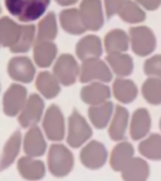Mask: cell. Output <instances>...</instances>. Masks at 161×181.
Wrapping results in <instances>:
<instances>
[{"mask_svg": "<svg viewBox=\"0 0 161 181\" xmlns=\"http://www.w3.org/2000/svg\"><path fill=\"white\" fill-rule=\"evenodd\" d=\"M78 10L86 30L98 32L103 28L106 14L102 0H80Z\"/></svg>", "mask_w": 161, "mask_h": 181, "instance_id": "cell-11", "label": "cell"}, {"mask_svg": "<svg viewBox=\"0 0 161 181\" xmlns=\"http://www.w3.org/2000/svg\"><path fill=\"white\" fill-rule=\"evenodd\" d=\"M0 14H1V5H0Z\"/></svg>", "mask_w": 161, "mask_h": 181, "instance_id": "cell-40", "label": "cell"}, {"mask_svg": "<svg viewBox=\"0 0 161 181\" xmlns=\"http://www.w3.org/2000/svg\"><path fill=\"white\" fill-rule=\"evenodd\" d=\"M42 130L47 140L52 142H62L66 138L67 121L59 106L50 105L45 108L42 119Z\"/></svg>", "mask_w": 161, "mask_h": 181, "instance_id": "cell-4", "label": "cell"}, {"mask_svg": "<svg viewBox=\"0 0 161 181\" xmlns=\"http://www.w3.org/2000/svg\"><path fill=\"white\" fill-rule=\"evenodd\" d=\"M93 136V130L89 121L84 118L77 109H73L67 119L66 142L71 148H80Z\"/></svg>", "mask_w": 161, "mask_h": 181, "instance_id": "cell-3", "label": "cell"}, {"mask_svg": "<svg viewBox=\"0 0 161 181\" xmlns=\"http://www.w3.org/2000/svg\"><path fill=\"white\" fill-rule=\"evenodd\" d=\"M146 11H155L161 6V0H135Z\"/></svg>", "mask_w": 161, "mask_h": 181, "instance_id": "cell-37", "label": "cell"}, {"mask_svg": "<svg viewBox=\"0 0 161 181\" xmlns=\"http://www.w3.org/2000/svg\"><path fill=\"white\" fill-rule=\"evenodd\" d=\"M130 48L137 57H149L157 48V38L146 25H132L128 30Z\"/></svg>", "mask_w": 161, "mask_h": 181, "instance_id": "cell-5", "label": "cell"}, {"mask_svg": "<svg viewBox=\"0 0 161 181\" xmlns=\"http://www.w3.org/2000/svg\"><path fill=\"white\" fill-rule=\"evenodd\" d=\"M22 145H23V135L19 130H16L10 135V137L4 144L1 156H0V172L8 170L13 164L16 162L20 151H22Z\"/></svg>", "mask_w": 161, "mask_h": 181, "instance_id": "cell-18", "label": "cell"}, {"mask_svg": "<svg viewBox=\"0 0 161 181\" xmlns=\"http://www.w3.org/2000/svg\"><path fill=\"white\" fill-rule=\"evenodd\" d=\"M44 112H45L44 98L39 93H32L28 96V99L23 109L16 116L18 123L22 128L25 130L32 126H37L42 122Z\"/></svg>", "mask_w": 161, "mask_h": 181, "instance_id": "cell-9", "label": "cell"}, {"mask_svg": "<svg viewBox=\"0 0 161 181\" xmlns=\"http://www.w3.org/2000/svg\"><path fill=\"white\" fill-rule=\"evenodd\" d=\"M52 0H4L9 14L23 24L34 23L42 18Z\"/></svg>", "mask_w": 161, "mask_h": 181, "instance_id": "cell-1", "label": "cell"}, {"mask_svg": "<svg viewBox=\"0 0 161 181\" xmlns=\"http://www.w3.org/2000/svg\"><path fill=\"white\" fill-rule=\"evenodd\" d=\"M6 72L11 80L16 83L28 84L35 79L37 75V66L33 59L27 55L16 54L9 59L6 64Z\"/></svg>", "mask_w": 161, "mask_h": 181, "instance_id": "cell-10", "label": "cell"}, {"mask_svg": "<svg viewBox=\"0 0 161 181\" xmlns=\"http://www.w3.org/2000/svg\"><path fill=\"white\" fill-rule=\"evenodd\" d=\"M103 49L108 53H123L130 49V36L123 29H112L103 38Z\"/></svg>", "mask_w": 161, "mask_h": 181, "instance_id": "cell-29", "label": "cell"}, {"mask_svg": "<svg viewBox=\"0 0 161 181\" xmlns=\"http://www.w3.org/2000/svg\"><path fill=\"white\" fill-rule=\"evenodd\" d=\"M130 125V112L123 105L115 106L113 116L108 123L107 132L112 141L120 142L126 140V133L128 131Z\"/></svg>", "mask_w": 161, "mask_h": 181, "instance_id": "cell-15", "label": "cell"}, {"mask_svg": "<svg viewBox=\"0 0 161 181\" xmlns=\"http://www.w3.org/2000/svg\"><path fill=\"white\" fill-rule=\"evenodd\" d=\"M80 64L74 55L69 53H63L57 57L55 62L53 63L52 73L55 75L60 86L69 87L73 86L79 78Z\"/></svg>", "mask_w": 161, "mask_h": 181, "instance_id": "cell-7", "label": "cell"}, {"mask_svg": "<svg viewBox=\"0 0 161 181\" xmlns=\"http://www.w3.org/2000/svg\"><path fill=\"white\" fill-rule=\"evenodd\" d=\"M54 1L63 8H71L78 3V0H54Z\"/></svg>", "mask_w": 161, "mask_h": 181, "instance_id": "cell-38", "label": "cell"}, {"mask_svg": "<svg viewBox=\"0 0 161 181\" xmlns=\"http://www.w3.org/2000/svg\"><path fill=\"white\" fill-rule=\"evenodd\" d=\"M141 94L151 106L161 105V79L147 77L141 86Z\"/></svg>", "mask_w": 161, "mask_h": 181, "instance_id": "cell-34", "label": "cell"}, {"mask_svg": "<svg viewBox=\"0 0 161 181\" xmlns=\"http://www.w3.org/2000/svg\"><path fill=\"white\" fill-rule=\"evenodd\" d=\"M115 112V105L112 101H106V102L96 105V106H88L87 116L89 119V123L97 128V130H105L108 127V123Z\"/></svg>", "mask_w": 161, "mask_h": 181, "instance_id": "cell-24", "label": "cell"}, {"mask_svg": "<svg viewBox=\"0 0 161 181\" xmlns=\"http://www.w3.org/2000/svg\"><path fill=\"white\" fill-rule=\"evenodd\" d=\"M74 169V155L68 145L53 142L47 151V170L54 177H66Z\"/></svg>", "mask_w": 161, "mask_h": 181, "instance_id": "cell-2", "label": "cell"}, {"mask_svg": "<svg viewBox=\"0 0 161 181\" xmlns=\"http://www.w3.org/2000/svg\"><path fill=\"white\" fill-rule=\"evenodd\" d=\"M28 89L22 83H11L3 94V112L8 117H16L23 109L27 99Z\"/></svg>", "mask_w": 161, "mask_h": 181, "instance_id": "cell-12", "label": "cell"}, {"mask_svg": "<svg viewBox=\"0 0 161 181\" xmlns=\"http://www.w3.org/2000/svg\"><path fill=\"white\" fill-rule=\"evenodd\" d=\"M103 52V42L96 34H87L82 36L76 44V55L79 60L101 58Z\"/></svg>", "mask_w": 161, "mask_h": 181, "instance_id": "cell-20", "label": "cell"}, {"mask_svg": "<svg viewBox=\"0 0 161 181\" xmlns=\"http://www.w3.org/2000/svg\"><path fill=\"white\" fill-rule=\"evenodd\" d=\"M16 171L25 181H40L47 174V165L40 158L24 155L16 160Z\"/></svg>", "mask_w": 161, "mask_h": 181, "instance_id": "cell-14", "label": "cell"}, {"mask_svg": "<svg viewBox=\"0 0 161 181\" xmlns=\"http://www.w3.org/2000/svg\"><path fill=\"white\" fill-rule=\"evenodd\" d=\"M58 18L54 11H47L42 18L39 19L37 28V38L35 42H42V40H52L58 35Z\"/></svg>", "mask_w": 161, "mask_h": 181, "instance_id": "cell-30", "label": "cell"}, {"mask_svg": "<svg viewBox=\"0 0 161 181\" xmlns=\"http://www.w3.org/2000/svg\"><path fill=\"white\" fill-rule=\"evenodd\" d=\"M152 126V119L149 109L140 107L130 116V125H128V133L132 141H141L145 138Z\"/></svg>", "mask_w": 161, "mask_h": 181, "instance_id": "cell-16", "label": "cell"}, {"mask_svg": "<svg viewBox=\"0 0 161 181\" xmlns=\"http://www.w3.org/2000/svg\"><path fill=\"white\" fill-rule=\"evenodd\" d=\"M0 48H1V43H0Z\"/></svg>", "mask_w": 161, "mask_h": 181, "instance_id": "cell-42", "label": "cell"}, {"mask_svg": "<svg viewBox=\"0 0 161 181\" xmlns=\"http://www.w3.org/2000/svg\"><path fill=\"white\" fill-rule=\"evenodd\" d=\"M112 96L111 87L108 83L103 82H91L86 83L79 92V97L82 102L87 106H96L110 101Z\"/></svg>", "mask_w": 161, "mask_h": 181, "instance_id": "cell-17", "label": "cell"}, {"mask_svg": "<svg viewBox=\"0 0 161 181\" xmlns=\"http://www.w3.org/2000/svg\"><path fill=\"white\" fill-rule=\"evenodd\" d=\"M144 73L146 77L161 79V54L150 55L144 62Z\"/></svg>", "mask_w": 161, "mask_h": 181, "instance_id": "cell-35", "label": "cell"}, {"mask_svg": "<svg viewBox=\"0 0 161 181\" xmlns=\"http://www.w3.org/2000/svg\"><path fill=\"white\" fill-rule=\"evenodd\" d=\"M108 151L106 146L97 140H89L87 144L80 147L79 161L86 169L96 171L102 169L108 161Z\"/></svg>", "mask_w": 161, "mask_h": 181, "instance_id": "cell-8", "label": "cell"}, {"mask_svg": "<svg viewBox=\"0 0 161 181\" xmlns=\"http://www.w3.org/2000/svg\"><path fill=\"white\" fill-rule=\"evenodd\" d=\"M112 96L120 105H130L138 96V87L130 78L117 77L112 80Z\"/></svg>", "mask_w": 161, "mask_h": 181, "instance_id": "cell-22", "label": "cell"}, {"mask_svg": "<svg viewBox=\"0 0 161 181\" xmlns=\"http://www.w3.org/2000/svg\"><path fill=\"white\" fill-rule=\"evenodd\" d=\"M32 49H33L34 64L42 69H47L52 67L58 57V47L52 40L35 42Z\"/></svg>", "mask_w": 161, "mask_h": 181, "instance_id": "cell-19", "label": "cell"}, {"mask_svg": "<svg viewBox=\"0 0 161 181\" xmlns=\"http://www.w3.org/2000/svg\"><path fill=\"white\" fill-rule=\"evenodd\" d=\"M47 141L48 140H47L42 128H40L38 125L32 126V127L27 128V132L23 136L22 151L27 156L40 158L48 151V142Z\"/></svg>", "mask_w": 161, "mask_h": 181, "instance_id": "cell-13", "label": "cell"}, {"mask_svg": "<svg viewBox=\"0 0 161 181\" xmlns=\"http://www.w3.org/2000/svg\"><path fill=\"white\" fill-rule=\"evenodd\" d=\"M35 38H37V28L33 23L23 24L22 25V33L18 39L16 44L10 48V52L14 54H25L29 52L34 43H35Z\"/></svg>", "mask_w": 161, "mask_h": 181, "instance_id": "cell-33", "label": "cell"}, {"mask_svg": "<svg viewBox=\"0 0 161 181\" xmlns=\"http://www.w3.org/2000/svg\"><path fill=\"white\" fill-rule=\"evenodd\" d=\"M78 80L80 83L103 82L110 83L113 80V73L108 64L102 58H89L80 62V71Z\"/></svg>", "mask_w": 161, "mask_h": 181, "instance_id": "cell-6", "label": "cell"}, {"mask_svg": "<svg viewBox=\"0 0 161 181\" xmlns=\"http://www.w3.org/2000/svg\"><path fill=\"white\" fill-rule=\"evenodd\" d=\"M117 15L122 22L131 25H138L146 20V10H144L135 0H125Z\"/></svg>", "mask_w": 161, "mask_h": 181, "instance_id": "cell-32", "label": "cell"}, {"mask_svg": "<svg viewBox=\"0 0 161 181\" xmlns=\"http://www.w3.org/2000/svg\"><path fill=\"white\" fill-rule=\"evenodd\" d=\"M106 62L116 77L127 78L133 73V58L127 53H108L106 55Z\"/></svg>", "mask_w": 161, "mask_h": 181, "instance_id": "cell-26", "label": "cell"}, {"mask_svg": "<svg viewBox=\"0 0 161 181\" xmlns=\"http://www.w3.org/2000/svg\"><path fill=\"white\" fill-rule=\"evenodd\" d=\"M22 25L10 16L0 18V43L4 48H13L22 33Z\"/></svg>", "mask_w": 161, "mask_h": 181, "instance_id": "cell-27", "label": "cell"}, {"mask_svg": "<svg viewBox=\"0 0 161 181\" xmlns=\"http://www.w3.org/2000/svg\"><path fill=\"white\" fill-rule=\"evenodd\" d=\"M58 23L60 24V28L71 35H82L87 32L80 19L79 10L74 6L64 8L60 11L58 16Z\"/></svg>", "mask_w": 161, "mask_h": 181, "instance_id": "cell-25", "label": "cell"}, {"mask_svg": "<svg viewBox=\"0 0 161 181\" xmlns=\"http://www.w3.org/2000/svg\"><path fill=\"white\" fill-rule=\"evenodd\" d=\"M137 150L146 160L161 161V133H149L140 141Z\"/></svg>", "mask_w": 161, "mask_h": 181, "instance_id": "cell-31", "label": "cell"}, {"mask_svg": "<svg viewBox=\"0 0 161 181\" xmlns=\"http://www.w3.org/2000/svg\"><path fill=\"white\" fill-rule=\"evenodd\" d=\"M135 157V147L131 142L123 140L120 141L115 145L112 148L110 156H108V162L110 166L113 171L121 172L127 165L128 162Z\"/></svg>", "mask_w": 161, "mask_h": 181, "instance_id": "cell-21", "label": "cell"}, {"mask_svg": "<svg viewBox=\"0 0 161 181\" xmlns=\"http://www.w3.org/2000/svg\"><path fill=\"white\" fill-rule=\"evenodd\" d=\"M159 127H160V131H161V117H160V122H159Z\"/></svg>", "mask_w": 161, "mask_h": 181, "instance_id": "cell-39", "label": "cell"}, {"mask_svg": "<svg viewBox=\"0 0 161 181\" xmlns=\"http://www.w3.org/2000/svg\"><path fill=\"white\" fill-rule=\"evenodd\" d=\"M35 88L44 99H54L60 94L62 86L49 71H40L35 75Z\"/></svg>", "mask_w": 161, "mask_h": 181, "instance_id": "cell-23", "label": "cell"}, {"mask_svg": "<svg viewBox=\"0 0 161 181\" xmlns=\"http://www.w3.org/2000/svg\"><path fill=\"white\" fill-rule=\"evenodd\" d=\"M0 91H1V83H0Z\"/></svg>", "mask_w": 161, "mask_h": 181, "instance_id": "cell-41", "label": "cell"}, {"mask_svg": "<svg viewBox=\"0 0 161 181\" xmlns=\"http://www.w3.org/2000/svg\"><path fill=\"white\" fill-rule=\"evenodd\" d=\"M102 3H103V9H105L106 18L111 19L115 15H117L118 10L121 9L122 4L125 3V0H102Z\"/></svg>", "mask_w": 161, "mask_h": 181, "instance_id": "cell-36", "label": "cell"}, {"mask_svg": "<svg viewBox=\"0 0 161 181\" xmlns=\"http://www.w3.org/2000/svg\"><path fill=\"white\" fill-rule=\"evenodd\" d=\"M150 165L144 157H133L128 165L121 171L123 181H147L150 177Z\"/></svg>", "mask_w": 161, "mask_h": 181, "instance_id": "cell-28", "label": "cell"}]
</instances>
